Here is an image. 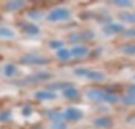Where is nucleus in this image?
I'll return each mask as SVG.
<instances>
[{
  "instance_id": "14",
  "label": "nucleus",
  "mask_w": 135,
  "mask_h": 129,
  "mask_svg": "<svg viewBox=\"0 0 135 129\" xmlns=\"http://www.w3.org/2000/svg\"><path fill=\"white\" fill-rule=\"evenodd\" d=\"M96 125H110V120L109 119H97L96 120Z\"/></svg>"
},
{
  "instance_id": "1",
  "label": "nucleus",
  "mask_w": 135,
  "mask_h": 129,
  "mask_svg": "<svg viewBox=\"0 0 135 129\" xmlns=\"http://www.w3.org/2000/svg\"><path fill=\"white\" fill-rule=\"evenodd\" d=\"M68 15H70L68 9H64V7H58V9H54L52 12L48 15V19H50V21H61V19L68 18Z\"/></svg>"
},
{
  "instance_id": "5",
  "label": "nucleus",
  "mask_w": 135,
  "mask_h": 129,
  "mask_svg": "<svg viewBox=\"0 0 135 129\" xmlns=\"http://www.w3.org/2000/svg\"><path fill=\"white\" fill-rule=\"evenodd\" d=\"M0 36L2 38H15V32L9 28H0Z\"/></svg>"
},
{
  "instance_id": "3",
  "label": "nucleus",
  "mask_w": 135,
  "mask_h": 129,
  "mask_svg": "<svg viewBox=\"0 0 135 129\" xmlns=\"http://www.w3.org/2000/svg\"><path fill=\"white\" fill-rule=\"evenodd\" d=\"M22 62H26V64H45L47 59L45 58H39V57H25V58L21 59Z\"/></svg>"
},
{
  "instance_id": "9",
  "label": "nucleus",
  "mask_w": 135,
  "mask_h": 129,
  "mask_svg": "<svg viewBox=\"0 0 135 129\" xmlns=\"http://www.w3.org/2000/svg\"><path fill=\"white\" fill-rule=\"evenodd\" d=\"M86 52H87V48H83V47L76 48V49L71 51V54H74V55H84Z\"/></svg>"
},
{
  "instance_id": "17",
  "label": "nucleus",
  "mask_w": 135,
  "mask_h": 129,
  "mask_svg": "<svg viewBox=\"0 0 135 129\" xmlns=\"http://www.w3.org/2000/svg\"><path fill=\"white\" fill-rule=\"evenodd\" d=\"M131 49H123V52H135V47H128Z\"/></svg>"
},
{
  "instance_id": "13",
  "label": "nucleus",
  "mask_w": 135,
  "mask_h": 129,
  "mask_svg": "<svg viewBox=\"0 0 135 129\" xmlns=\"http://www.w3.org/2000/svg\"><path fill=\"white\" fill-rule=\"evenodd\" d=\"M123 102H126V103H132V105H135V94H129L128 97H125V99H123Z\"/></svg>"
},
{
  "instance_id": "12",
  "label": "nucleus",
  "mask_w": 135,
  "mask_h": 129,
  "mask_svg": "<svg viewBox=\"0 0 135 129\" xmlns=\"http://www.w3.org/2000/svg\"><path fill=\"white\" fill-rule=\"evenodd\" d=\"M22 4H23V3H22V2H19V3H7V9H12V10H15V9H18V7H21L22 6Z\"/></svg>"
},
{
  "instance_id": "2",
  "label": "nucleus",
  "mask_w": 135,
  "mask_h": 129,
  "mask_svg": "<svg viewBox=\"0 0 135 129\" xmlns=\"http://www.w3.org/2000/svg\"><path fill=\"white\" fill-rule=\"evenodd\" d=\"M89 97H91V99H100V100H103V99H106V100H115L113 97L106 96L103 91H99V90H90V91H89Z\"/></svg>"
},
{
  "instance_id": "11",
  "label": "nucleus",
  "mask_w": 135,
  "mask_h": 129,
  "mask_svg": "<svg viewBox=\"0 0 135 129\" xmlns=\"http://www.w3.org/2000/svg\"><path fill=\"white\" fill-rule=\"evenodd\" d=\"M64 94H65L67 97H76V96H77V91L74 90V88H67V90L64 91Z\"/></svg>"
},
{
  "instance_id": "7",
  "label": "nucleus",
  "mask_w": 135,
  "mask_h": 129,
  "mask_svg": "<svg viewBox=\"0 0 135 129\" xmlns=\"http://www.w3.org/2000/svg\"><path fill=\"white\" fill-rule=\"evenodd\" d=\"M36 99H54V94L52 93H47V91H38L35 94Z\"/></svg>"
},
{
  "instance_id": "18",
  "label": "nucleus",
  "mask_w": 135,
  "mask_h": 129,
  "mask_svg": "<svg viewBox=\"0 0 135 129\" xmlns=\"http://www.w3.org/2000/svg\"><path fill=\"white\" fill-rule=\"evenodd\" d=\"M128 35H135V31H129V32H128Z\"/></svg>"
},
{
  "instance_id": "15",
  "label": "nucleus",
  "mask_w": 135,
  "mask_h": 129,
  "mask_svg": "<svg viewBox=\"0 0 135 129\" xmlns=\"http://www.w3.org/2000/svg\"><path fill=\"white\" fill-rule=\"evenodd\" d=\"M9 112H4V113H2L0 115V120H4V119H7V116H9Z\"/></svg>"
},
{
  "instance_id": "10",
  "label": "nucleus",
  "mask_w": 135,
  "mask_h": 129,
  "mask_svg": "<svg viewBox=\"0 0 135 129\" xmlns=\"http://www.w3.org/2000/svg\"><path fill=\"white\" fill-rule=\"evenodd\" d=\"M57 55H58L60 58H62V59H67L68 57H70V52H68L67 49H60V51H58V54H57Z\"/></svg>"
},
{
  "instance_id": "4",
  "label": "nucleus",
  "mask_w": 135,
  "mask_h": 129,
  "mask_svg": "<svg viewBox=\"0 0 135 129\" xmlns=\"http://www.w3.org/2000/svg\"><path fill=\"white\" fill-rule=\"evenodd\" d=\"M80 116H81V113L79 110H76V109H68L65 112V117L67 119H79Z\"/></svg>"
},
{
  "instance_id": "6",
  "label": "nucleus",
  "mask_w": 135,
  "mask_h": 129,
  "mask_svg": "<svg viewBox=\"0 0 135 129\" xmlns=\"http://www.w3.org/2000/svg\"><path fill=\"white\" fill-rule=\"evenodd\" d=\"M22 29H23V32L31 33V35H35V33H38V32H39V29L35 26V25H26V26H23Z\"/></svg>"
},
{
  "instance_id": "8",
  "label": "nucleus",
  "mask_w": 135,
  "mask_h": 129,
  "mask_svg": "<svg viewBox=\"0 0 135 129\" xmlns=\"http://www.w3.org/2000/svg\"><path fill=\"white\" fill-rule=\"evenodd\" d=\"M4 73H6V76H12V74L16 73V67L12 64H7L6 68H4Z\"/></svg>"
},
{
  "instance_id": "16",
  "label": "nucleus",
  "mask_w": 135,
  "mask_h": 129,
  "mask_svg": "<svg viewBox=\"0 0 135 129\" xmlns=\"http://www.w3.org/2000/svg\"><path fill=\"white\" fill-rule=\"evenodd\" d=\"M61 42H57V41H54V42H51V47L52 48H57V47H61Z\"/></svg>"
}]
</instances>
